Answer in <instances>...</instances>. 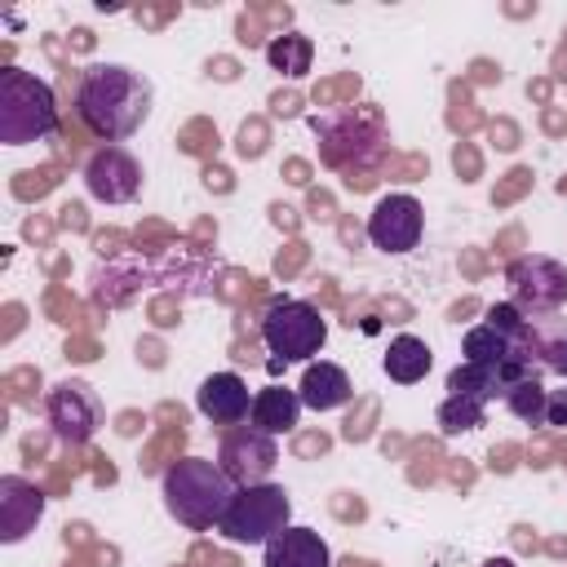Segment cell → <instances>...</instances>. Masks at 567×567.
<instances>
[{"instance_id": "obj_11", "label": "cell", "mask_w": 567, "mask_h": 567, "mask_svg": "<svg viewBox=\"0 0 567 567\" xmlns=\"http://www.w3.org/2000/svg\"><path fill=\"white\" fill-rule=\"evenodd\" d=\"M195 408L217 421V425H239L248 412H252V394H248V381L239 372H213L199 381L195 390Z\"/></svg>"}, {"instance_id": "obj_12", "label": "cell", "mask_w": 567, "mask_h": 567, "mask_svg": "<svg viewBox=\"0 0 567 567\" xmlns=\"http://www.w3.org/2000/svg\"><path fill=\"white\" fill-rule=\"evenodd\" d=\"M44 514V492L18 474L0 478V540L4 545H18Z\"/></svg>"}, {"instance_id": "obj_20", "label": "cell", "mask_w": 567, "mask_h": 567, "mask_svg": "<svg viewBox=\"0 0 567 567\" xmlns=\"http://www.w3.org/2000/svg\"><path fill=\"white\" fill-rule=\"evenodd\" d=\"M310 40L306 35H275L270 44H266V58H270V66L275 71H284V75H306L310 71Z\"/></svg>"}, {"instance_id": "obj_23", "label": "cell", "mask_w": 567, "mask_h": 567, "mask_svg": "<svg viewBox=\"0 0 567 567\" xmlns=\"http://www.w3.org/2000/svg\"><path fill=\"white\" fill-rule=\"evenodd\" d=\"M545 368H554V372H563V377H567V337H563V341H558V346L549 350V359H545Z\"/></svg>"}, {"instance_id": "obj_3", "label": "cell", "mask_w": 567, "mask_h": 567, "mask_svg": "<svg viewBox=\"0 0 567 567\" xmlns=\"http://www.w3.org/2000/svg\"><path fill=\"white\" fill-rule=\"evenodd\" d=\"M53 128H58L53 89L22 66H4L0 71V142L27 146V142L49 137Z\"/></svg>"}, {"instance_id": "obj_5", "label": "cell", "mask_w": 567, "mask_h": 567, "mask_svg": "<svg viewBox=\"0 0 567 567\" xmlns=\"http://www.w3.org/2000/svg\"><path fill=\"white\" fill-rule=\"evenodd\" d=\"M261 341H266V350L275 359L301 363V359L323 350L328 323H323V315L310 301H275L266 310V319H261Z\"/></svg>"}, {"instance_id": "obj_17", "label": "cell", "mask_w": 567, "mask_h": 567, "mask_svg": "<svg viewBox=\"0 0 567 567\" xmlns=\"http://www.w3.org/2000/svg\"><path fill=\"white\" fill-rule=\"evenodd\" d=\"M447 390L487 403V399L505 394V381H501V368H492V363H470V359H465L461 368L447 372Z\"/></svg>"}, {"instance_id": "obj_21", "label": "cell", "mask_w": 567, "mask_h": 567, "mask_svg": "<svg viewBox=\"0 0 567 567\" xmlns=\"http://www.w3.org/2000/svg\"><path fill=\"white\" fill-rule=\"evenodd\" d=\"M439 425H443V434L478 430V425H483V403H478V399H465V394H452V399H443V408H439Z\"/></svg>"}, {"instance_id": "obj_4", "label": "cell", "mask_w": 567, "mask_h": 567, "mask_svg": "<svg viewBox=\"0 0 567 567\" xmlns=\"http://www.w3.org/2000/svg\"><path fill=\"white\" fill-rule=\"evenodd\" d=\"M292 518V501L279 483H248V487H235L217 532L235 545H266L275 532H284Z\"/></svg>"}, {"instance_id": "obj_6", "label": "cell", "mask_w": 567, "mask_h": 567, "mask_svg": "<svg viewBox=\"0 0 567 567\" xmlns=\"http://www.w3.org/2000/svg\"><path fill=\"white\" fill-rule=\"evenodd\" d=\"M518 310H558L567 301V266L554 257H518L505 270Z\"/></svg>"}, {"instance_id": "obj_9", "label": "cell", "mask_w": 567, "mask_h": 567, "mask_svg": "<svg viewBox=\"0 0 567 567\" xmlns=\"http://www.w3.org/2000/svg\"><path fill=\"white\" fill-rule=\"evenodd\" d=\"M275 461H279L275 439L261 434V430H252V425L230 430V434L221 439V447H217V465H221V470L230 474V483H239V487L266 483V474L275 470Z\"/></svg>"}, {"instance_id": "obj_22", "label": "cell", "mask_w": 567, "mask_h": 567, "mask_svg": "<svg viewBox=\"0 0 567 567\" xmlns=\"http://www.w3.org/2000/svg\"><path fill=\"white\" fill-rule=\"evenodd\" d=\"M545 425H567V390H549V408H545Z\"/></svg>"}, {"instance_id": "obj_16", "label": "cell", "mask_w": 567, "mask_h": 567, "mask_svg": "<svg viewBox=\"0 0 567 567\" xmlns=\"http://www.w3.org/2000/svg\"><path fill=\"white\" fill-rule=\"evenodd\" d=\"M381 363H385V377H390V381H399V385H416V381L430 372L434 354H430V346H425L421 337L399 332V337L390 341V350H385Z\"/></svg>"}, {"instance_id": "obj_14", "label": "cell", "mask_w": 567, "mask_h": 567, "mask_svg": "<svg viewBox=\"0 0 567 567\" xmlns=\"http://www.w3.org/2000/svg\"><path fill=\"white\" fill-rule=\"evenodd\" d=\"M297 394H301V408H315V412H332V408H346V403H350L354 385H350L346 368H337V363L319 359V363H310V368L301 372V385H297Z\"/></svg>"}, {"instance_id": "obj_18", "label": "cell", "mask_w": 567, "mask_h": 567, "mask_svg": "<svg viewBox=\"0 0 567 567\" xmlns=\"http://www.w3.org/2000/svg\"><path fill=\"white\" fill-rule=\"evenodd\" d=\"M461 354H465L470 363H492V368H501V363L514 354V341H505L496 328L478 323V328H470V332H465V341H461Z\"/></svg>"}, {"instance_id": "obj_2", "label": "cell", "mask_w": 567, "mask_h": 567, "mask_svg": "<svg viewBox=\"0 0 567 567\" xmlns=\"http://www.w3.org/2000/svg\"><path fill=\"white\" fill-rule=\"evenodd\" d=\"M230 496H235L230 474L208 456H182V461H173L164 470V505L190 532L217 527L226 505H230Z\"/></svg>"}, {"instance_id": "obj_10", "label": "cell", "mask_w": 567, "mask_h": 567, "mask_svg": "<svg viewBox=\"0 0 567 567\" xmlns=\"http://www.w3.org/2000/svg\"><path fill=\"white\" fill-rule=\"evenodd\" d=\"M84 186L102 204H128L142 186V164L124 146H102V151H93V159L84 168Z\"/></svg>"}, {"instance_id": "obj_7", "label": "cell", "mask_w": 567, "mask_h": 567, "mask_svg": "<svg viewBox=\"0 0 567 567\" xmlns=\"http://www.w3.org/2000/svg\"><path fill=\"white\" fill-rule=\"evenodd\" d=\"M425 230V208L416 195H381L368 213V239L381 252H412Z\"/></svg>"}, {"instance_id": "obj_15", "label": "cell", "mask_w": 567, "mask_h": 567, "mask_svg": "<svg viewBox=\"0 0 567 567\" xmlns=\"http://www.w3.org/2000/svg\"><path fill=\"white\" fill-rule=\"evenodd\" d=\"M248 421H252V430H261V434H288V430H297V421H301V394L297 390H284V385H266V390H257L252 394V412H248Z\"/></svg>"}, {"instance_id": "obj_1", "label": "cell", "mask_w": 567, "mask_h": 567, "mask_svg": "<svg viewBox=\"0 0 567 567\" xmlns=\"http://www.w3.org/2000/svg\"><path fill=\"white\" fill-rule=\"evenodd\" d=\"M80 115L84 124L106 137V142H124L142 128V120L151 115V80L124 62H97L84 71L80 80Z\"/></svg>"}, {"instance_id": "obj_24", "label": "cell", "mask_w": 567, "mask_h": 567, "mask_svg": "<svg viewBox=\"0 0 567 567\" xmlns=\"http://www.w3.org/2000/svg\"><path fill=\"white\" fill-rule=\"evenodd\" d=\"M487 567H514V563H509V558H492Z\"/></svg>"}, {"instance_id": "obj_13", "label": "cell", "mask_w": 567, "mask_h": 567, "mask_svg": "<svg viewBox=\"0 0 567 567\" xmlns=\"http://www.w3.org/2000/svg\"><path fill=\"white\" fill-rule=\"evenodd\" d=\"M266 567H332L328 540L315 527H284L266 540Z\"/></svg>"}, {"instance_id": "obj_8", "label": "cell", "mask_w": 567, "mask_h": 567, "mask_svg": "<svg viewBox=\"0 0 567 567\" xmlns=\"http://www.w3.org/2000/svg\"><path fill=\"white\" fill-rule=\"evenodd\" d=\"M49 421H53V434L62 443L93 439L97 425H102V399H97V390L89 381H80V377L53 385V394H49Z\"/></svg>"}, {"instance_id": "obj_19", "label": "cell", "mask_w": 567, "mask_h": 567, "mask_svg": "<svg viewBox=\"0 0 567 567\" xmlns=\"http://www.w3.org/2000/svg\"><path fill=\"white\" fill-rule=\"evenodd\" d=\"M505 403H509V412H514L518 421H527V425H545L549 390H545L536 377H527V381H518V385L505 390Z\"/></svg>"}]
</instances>
